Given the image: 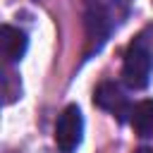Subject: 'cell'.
Wrapping results in <instances>:
<instances>
[{"label": "cell", "instance_id": "cell-1", "mask_svg": "<svg viewBox=\"0 0 153 153\" xmlns=\"http://www.w3.org/2000/svg\"><path fill=\"white\" fill-rule=\"evenodd\" d=\"M127 17V0H84L86 53H98Z\"/></svg>", "mask_w": 153, "mask_h": 153}, {"label": "cell", "instance_id": "cell-2", "mask_svg": "<svg viewBox=\"0 0 153 153\" xmlns=\"http://www.w3.org/2000/svg\"><path fill=\"white\" fill-rule=\"evenodd\" d=\"M153 74V24L146 26L127 48L122 79L129 88H146Z\"/></svg>", "mask_w": 153, "mask_h": 153}, {"label": "cell", "instance_id": "cell-3", "mask_svg": "<svg viewBox=\"0 0 153 153\" xmlns=\"http://www.w3.org/2000/svg\"><path fill=\"white\" fill-rule=\"evenodd\" d=\"M84 136V117L76 105H67L55 124V143L62 153H74Z\"/></svg>", "mask_w": 153, "mask_h": 153}, {"label": "cell", "instance_id": "cell-4", "mask_svg": "<svg viewBox=\"0 0 153 153\" xmlns=\"http://www.w3.org/2000/svg\"><path fill=\"white\" fill-rule=\"evenodd\" d=\"M93 103L100 108V110H105V112H112L120 122H124L127 117H131V103H129V96H127V91L120 86V84H115V81H103L98 88H96V93H93Z\"/></svg>", "mask_w": 153, "mask_h": 153}, {"label": "cell", "instance_id": "cell-5", "mask_svg": "<svg viewBox=\"0 0 153 153\" xmlns=\"http://www.w3.org/2000/svg\"><path fill=\"white\" fill-rule=\"evenodd\" d=\"M0 43H2V55L7 62H19L26 53V45H29V38L22 29H14L10 24H2L0 29Z\"/></svg>", "mask_w": 153, "mask_h": 153}, {"label": "cell", "instance_id": "cell-6", "mask_svg": "<svg viewBox=\"0 0 153 153\" xmlns=\"http://www.w3.org/2000/svg\"><path fill=\"white\" fill-rule=\"evenodd\" d=\"M134 131L143 139L153 136V100H141L131 108V117H129Z\"/></svg>", "mask_w": 153, "mask_h": 153}, {"label": "cell", "instance_id": "cell-7", "mask_svg": "<svg viewBox=\"0 0 153 153\" xmlns=\"http://www.w3.org/2000/svg\"><path fill=\"white\" fill-rule=\"evenodd\" d=\"M136 153H153V148H139Z\"/></svg>", "mask_w": 153, "mask_h": 153}]
</instances>
